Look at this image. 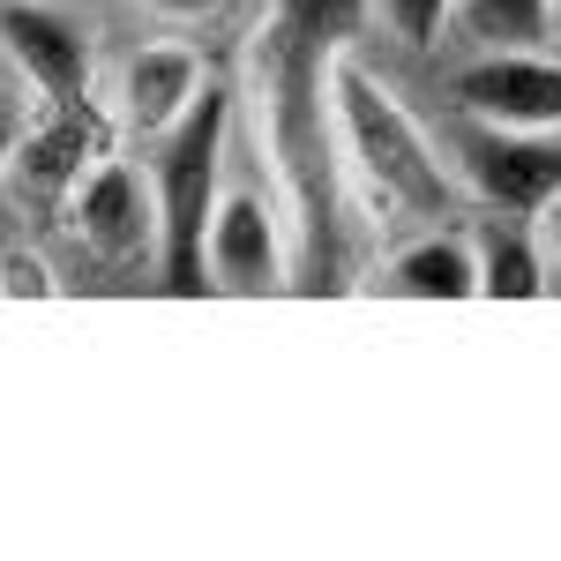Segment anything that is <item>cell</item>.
I'll return each mask as SVG.
<instances>
[{
	"label": "cell",
	"mask_w": 561,
	"mask_h": 561,
	"mask_svg": "<svg viewBox=\"0 0 561 561\" xmlns=\"http://www.w3.org/2000/svg\"><path fill=\"white\" fill-rule=\"evenodd\" d=\"M60 285H53V270H45V255H31V248H8L0 255V300H53Z\"/></svg>",
	"instance_id": "cell-15"
},
{
	"label": "cell",
	"mask_w": 561,
	"mask_h": 561,
	"mask_svg": "<svg viewBox=\"0 0 561 561\" xmlns=\"http://www.w3.org/2000/svg\"><path fill=\"white\" fill-rule=\"evenodd\" d=\"M330 105H337V158H345V195L375 232H420V225H449L465 210V180L449 165V150L434 142L404 98L352 53H330Z\"/></svg>",
	"instance_id": "cell-2"
},
{
	"label": "cell",
	"mask_w": 561,
	"mask_h": 561,
	"mask_svg": "<svg viewBox=\"0 0 561 561\" xmlns=\"http://www.w3.org/2000/svg\"><path fill=\"white\" fill-rule=\"evenodd\" d=\"M337 23H322L314 0H270L248 38V83H240V128L255 135V158L285 225H293V285H345V158H337V105H330V53Z\"/></svg>",
	"instance_id": "cell-1"
},
{
	"label": "cell",
	"mask_w": 561,
	"mask_h": 561,
	"mask_svg": "<svg viewBox=\"0 0 561 561\" xmlns=\"http://www.w3.org/2000/svg\"><path fill=\"white\" fill-rule=\"evenodd\" d=\"M23 128H31V98H23V83H15L8 68H0V173H8V158H15Z\"/></svg>",
	"instance_id": "cell-16"
},
{
	"label": "cell",
	"mask_w": 561,
	"mask_h": 561,
	"mask_svg": "<svg viewBox=\"0 0 561 561\" xmlns=\"http://www.w3.org/2000/svg\"><path fill=\"white\" fill-rule=\"evenodd\" d=\"M449 165L479 210L531 217L561 187V128H479V121H465V135L449 142Z\"/></svg>",
	"instance_id": "cell-7"
},
{
	"label": "cell",
	"mask_w": 561,
	"mask_h": 561,
	"mask_svg": "<svg viewBox=\"0 0 561 561\" xmlns=\"http://www.w3.org/2000/svg\"><path fill=\"white\" fill-rule=\"evenodd\" d=\"M375 293H382V300H479L472 225H420V232H397L389 255L375 262Z\"/></svg>",
	"instance_id": "cell-10"
},
{
	"label": "cell",
	"mask_w": 561,
	"mask_h": 561,
	"mask_svg": "<svg viewBox=\"0 0 561 561\" xmlns=\"http://www.w3.org/2000/svg\"><path fill=\"white\" fill-rule=\"evenodd\" d=\"M531 232H539V255H547V293H561V187L531 210Z\"/></svg>",
	"instance_id": "cell-17"
},
{
	"label": "cell",
	"mask_w": 561,
	"mask_h": 561,
	"mask_svg": "<svg viewBox=\"0 0 561 561\" xmlns=\"http://www.w3.org/2000/svg\"><path fill=\"white\" fill-rule=\"evenodd\" d=\"M142 150H150L142 173H150V195H158V285L173 300H195V293H210L203 248H210L217 195H225L232 150H240V90L210 76L195 90V105L165 135H150Z\"/></svg>",
	"instance_id": "cell-3"
},
{
	"label": "cell",
	"mask_w": 561,
	"mask_h": 561,
	"mask_svg": "<svg viewBox=\"0 0 561 561\" xmlns=\"http://www.w3.org/2000/svg\"><path fill=\"white\" fill-rule=\"evenodd\" d=\"M472 255H479V300H547V255H539L531 217L479 210Z\"/></svg>",
	"instance_id": "cell-12"
},
{
	"label": "cell",
	"mask_w": 561,
	"mask_h": 561,
	"mask_svg": "<svg viewBox=\"0 0 561 561\" xmlns=\"http://www.w3.org/2000/svg\"><path fill=\"white\" fill-rule=\"evenodd\" d=\"M0 68L31 90V105L90 98V76H98L90 23H76L53 0H0Z\"/></svg>",
	"instance_id": "cell-8"
},
{
	"label": "cell",
	"mask_w": 561,
	"mask_h": 561,
	"mask_svg": "<svg viewBox=\"0 0 561 561\" xmlns=\"http://www.w3.org/2000/svg\"><path fill=\"white\" fill-rule=\"evenodd\" d=\"M203 83H210V68H203L195 45H142V53H128V68H121L113 121H121V135L150 142V135H165L180 113L195 105Z\"/></svg>",
	"instance_id": "cell-11"
},
{
	"label": "cell",
	"mask_w": 561,
	"mask_h": 561,
	"mask_svg": "<svg viewBox=\"0 0 561 561\" xmlns=\"http://www.w3.org/2000/svg\"><path fill=\"white\" fill-rule=\"evenodd\" d=\"M449 31L472 53H554V0H457Z\"/></svg>",
	"instance_id": "cell-13"
},
{
	"label": "cell",
	"mask_w": 561,
	"mask_h": 561,
	"mask_svg": "<svg viewBox=\"0 0 561 561\" xmlns=\"http://www.w3.org/2000/svg\"><path fill=\"white\" fill-rule=\"evenodd\" d=\"M60 225H68V240L83 248L90 262H105V270H142V262H158V195H150V173L135 165V158H98L83 173V187L60 203Z\"/></svg>",
	"instance_id": "cell-5"
},
{
	"label": "cell",
	"mask_w": 561,
	"mask_h": 561,
	"mask_svg": "<svg viewBox=\"0 0 561 561\" xmlns=\"http://www.w3.org/2000/svg\"><path fill=\"white\" fill-rule=\"evenodd\" d=\"M554 31H561V0H554Z\"/></svg>",
	"instance_id": "cell-19"
},
{
	"label": "cell",
	"mask_w": 561,
	"mask_h": 561,
	"mask_svg": "<svg viewBox=\"0 0 561 561\" xmlns=\"http://www.w3.org/2000/svg\"><path fill=\"white\" fill-rule=\"evenodd\" d=\"M203 270H210V293L225 300H270V293H293V225H285V203L262 173V158L240 173H225V195H217L210 217V248H203Z\"/></svg>",
	"instance_id": "cell-4"
},
{
	"label": "cell",
	"mask_w": 561,
	"mask_h": 561,
	"mask_svg": "<svg viewBox=\"0 0 561 561\" xmlns=\"http://www.w3.org/2000/svg\"><path fill=\"white\" fill-rule=\"evenodd\" d=\"M375 15H382V31L397 45H434L442 31H449L457 0H375Z\"/></svg>",
	"instance_id": "cell-14"
},
{
	"label": "cell",
	"mask_w": 561,
	"mask_h": 561,
	"mask_svg": "<svg viewBox=\"0 0 561 561\" xmlns=\"http://www.w3.org/2000/svg\"><path fill=\"white\" fill-rule=\"evenodd\" d=\"M449 98L479 128H561V60L554 53H472L449 76Z\"/></svg>",
	"instance_id": "cell-9"
},
{
	"label": "cell",
	"mask_w": 561,
	"mask_h": 561,
	"mask_svg": "<svg viewBox=\"0 0 561 561\" xmlns=\"http://www.w3.org/2000/svg\"><path fill=\"white\" fill-rule=\"evenodd\" d=\"M113 135L121 121L98 105V98H68V105H38V121L23 128L15 142V158H8V187H15V203H31V210H60L83 173L98 158H113Z\"/></svg>",
	"instance_id": "cell-6"
},
{
	"label": "cell",
	"mask_w": 561,
	"mask_h": 561,
	"mask_svg": "<svg viewBox=\"0 0 561 561\" xmlns=\"http://www.w3.org/2000/svg\"><path fill=\"white\" fill-rule=\"evenodd\" d=\"M150 15H165V23H203V15H217L225 0H142Z\"/></svg>",
	"instance_id": "cell-18"
}]
</instances>
